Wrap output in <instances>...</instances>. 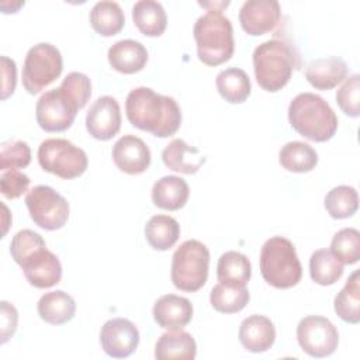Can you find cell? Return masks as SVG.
Wrapping results in <instances>:
<instances>
[{
    "label": "cell",
    "instance_id": "38",
    "mask_svg": "<svg viewBox=\"0 0 360 360\" xmlns=\"http://www.w3.org/2000/svg\"><path fill=\"white\" fill-rule=\"evenodd\" d=\"M46 246L44 238L31 229H21L18 231L10 243V253L11 257L17 264H20L30 253L37 250L38 248Z\"/></svg>",
    "mask_w": 360,
    "mask_h": 360
},
{
    "label": "cell",
    "instance_id": "40",
    "mask_svg": "<svg viewBox=\"0 0 360 360\" xmlns=\"http://www.w3.org/2000/svg\"><path fill=\"white\" fill-rule=\"evenodd\" d=\"M30 183H31L30 177L18 170L3 172V174L0 177L1 194L8 200L18 198L25 191H28Z\"/></svg>",
    "mask_w": 360,
    "mask_h": 360
},
{
    "label": "cell",
    "instance_id": "5",
    "mask_svg": "<svg viewBox=\"0 0 360 360\" xmlns=\"http://www.w3.org/2000/svg\"><path fill=\"white\" fill-rule=\"evenodd\" d=\"M260 273L274 288L297 285L302 277V266L292 242L283 236L267 239L260 250Z\"/></svg>",
    "mask_w": 360,
    "mask_h": 360
},
{
    "label": "cell",
    "instance_id": "24",
    "mask_svg": "<svg viewBox=\"0 0 360 360\" xmlns=\"http://www.w3.org/2000/svg\"><path fill=\"white\" fill-rule=\"evenodd\" d=\"M250 276L252 266L243 253L228 250L218 259L217 277L221 284L231 287H246Z\"/></svg>",
    "mask_w": 360,
    "mask_h": 360
},
{
    "label": "cell",
    "instance_id": "41",
    "mask_svg": "<svg viewBox=\"0 0 360 360\" xmlns=\"http://www.w3.org/2000/svg\"><path fill=\"white\" fill-rule=\"evenodd\" d=\"M0 312H1V330H0V343H6L17 329L18 323V312L13 304L8 301H1L0 302Z\"/></svg>",
    "mask_w": 360,
    "mask_h": 360
},
{
    "label": "cell",
    "instance_id": "12",
    "mask_svg": "<svg viewBox=\"0 0 360 360\" xmlns=\"http://www.w3.org/2000/svg\"><path fill=\"white\" fill-rule=\"evenodd\" d=\"M103 350L115 359L131 356L139 345V332L134 322L125 318L108 319L100 330Z\"/></svg>",
    "mask_w": 360,
    "mask_h": 360
},
{
    "label": "cell",
    "instance_id": "18",
    "mask_svg": "<svg viewBox=\"0 0 360 360\" xmlns=\"http://www.w3.org/2000/svg\"><path fill=\"white\" fill-rule=\"evenodd\" d=\"M239 340L252 353L269 350L276 340V328L270 318L264 315H250L239 326Z\"/></svg>",
    "mask_w": 360,
    "mask_h": 360
},
{
    "label": "cell",
    "instance_id": "26",
    "mask_svg": "<svg viewBox=\"0 0 360 360\" xmlns=\"http://www.w3.org/2000/svg\"><path fill=\"white\" fill-rule=\"evenodd\" d=\"M132 20L136 28L146 37H160L167 25L163 6L155 0H139L132 7Z\"/></svg>",
    "mask_w": 360,
    "mask_h": 360
},
{
    "label": "cell",
    "instance_id": "25",
    "mask_svg": "<svg viewBox=\"0 0 360 360\" xmlns=\"http://www.w3.org/2000/svg\"><path fill=\"white\" fill-rule=\"evenodd\" d=\"M197 354L194 338L181 329L169 330L158 339L155 345V357L163 359H186L193 360Z\"/></svg>",
    "mask_w": 360,
    "mask_h": 360
},
{
    "label": "cell",
    "instance_id": "34",
    "mask_svg": "<svg viewBox=\"0 0 360 360\" xmlns=\"http://www.w3.org/2000/svg\"><path fill=\"white\" fill-rule=\"evenodd\" d=\"M325 208L335 219H345L354 215L359 208V195L352 186H336L325 195Z\"/></svg>",
    "mask_w": 360,
    "mask_h": 360
},
{
    "label": "cell",
    "instance_id": "39",
    "mask_svg": "<svg viewBox=\"0 0 360 360\" xmlns=\"http://www.w3.org/2000/svg\"><path fill=\"white\" fill-rule=\"evenodd\" d=\"M59 87L76 101L79 108H83L91 96L90 79L82 72H70L66 75Z\"/></svg>",
    "mask_w": 360,
    "mask_h": 360
},
{
    "label": "cell",
    "instance_id": "35",
    "mask_svg": "<svg viewBox=\"0 0 360 360\" xmlns=\"http://www.w3.org/2000/svg\"><path fill=\"white\" fill-rule=\"evenodd\" d=\"M330 252L343 264H354L360 259V232L356 228L338 231L330 242Z\"/></svg>",
    "mask_w": 360,
    "mask_h": 360
},
{
    "label": "cell",
    "instance_id": "23",
    "mask_svg": "<svg viewBox=\"0 0 360 360\" xmlns=\"http://www.w3.org/2000/svg\"><path fill=\"white\" fill-rule=\"evenodd\" d=\"M37 309L42 321L51 325H62L75 316L76 302L66 291L55 290L39 298Z\"/></svg>",
    "mask_w": 360,
    "mask_h": 360
},
{
    "label": "cell",
    "instance_id": "6",
    "mask_svg": "<svg viewBox=\"0 0 360 360\" xmlns=\"http://www.w3.org/2000/svg\"><path fill=\"white\" fill-rule=\"evenodd\" d=\"M208 269V248L197 239L184 240L172 257V281L181 291H198L207 283Z\"/></svg>",
    "mask_w": 360,
    "mask_h": 360
},
{
    "label": "cell",
    "instance_id": "3",
    "mask_svg": "<svg viewBox=\"0 0 360 360\" xmlns=\"http://www.w3.org/2000/svg\"><path fill=\"white\" fill-rule=\"evenodd\" d=\"M298 66V55L285 39L273 38L253 51V69L257 84L270 93L281 90Z\"/></svg>",
    "mask_w": 360,
    "mask_h": 360
},
{
    "label": "cell",
    "instance_id": "37",
    "mask_svg": "<svg viewBox=\"0 0 360 360\" xmlns=\"http://www.w3.org/2000/svg\"><path fill=\"white\" fill-rule=\"evenodd\" d=\"M336 103L346 115L352 118L360 115V76L357 73L345 79L336 91Z\"/></svg>",
    "mask_w": 360,
    "mask_h": 360
},
{
    "label": "cell",
    "instance_id": "4",
    "mask_svg": "<svg viewBox=\"0 0 360 360\" xmlns=\"http://www.w3.org/2000/svg\"><path fill=\"white\" fill-rule=\"evenodd\" d=\"M193 35L197 44V56L208 66H218L233 55L232 22L221 10H208L198 17L193 27Z\"/></svg>",
    "mask_w": 360,
    "mask_h": 360
},
{
    "label": "cell",
    "instance_id": "27",
    "mask_svg": "<svg viewBox=\"0 0 360 360\" xmlns=\"http://www.w3.org/2000/svg\"><path fill=\"white\" fill-rule=\"evenodd\" d=\"M215 86L221 97L232 104L243 103L250 96L252 90L248 73L239 68L221 70L215 77Z\"/></svg>",
    "mask_w": 360,
    "mask_h": 360
},
{
    "label": "cell",
    "instance_id": "19",
    "mask_svg": "<svg viewBox=\"0 0 360 360\" xmlns=\"http://www.w3.org/2000/svg\"><path fill=\"white\" fill-rule=\"evenodd\" d=\"M347 76V65L340 56H325L312 60L305 77L309 84L318 90H330L342 83Z\"/></svg>",
    "mask_w": 360,
    "mask_h": 360
},
{
    "label": "cell",
    "instance_id": "1",
    "mask_svg": "<svg viewBox=\"0 0 360 360\" xmlns=\"http://www.w3.org/2000/svg\"><path fill=\"white\" fill-rule=\"evenodd\" d=\"M125 112L134 127L158 138L174 135L181 125V110L177 101L145 86L135 87L128 93Z\"/></svg>",
    "mask_w": 360,
    "mask_h": 360
},
{
    "label": "cell",
    "instance_id": "17",
    "mask_svg": "<svg viewBox=\"0 0 360 360\" xmlns=\"http://www.w3.org/2000/svg\"><path fill=\"white\" fill-rule=\"evenodd\" d=\"M152 314L160 328L167 330L183 329L193 318V305L184 297L166 294L156 300Z\"/></svg>",
    "mask_w": 360,
    "mask_h": 360
},
{
    "label": "cell",
    "instance_id": "10",
    "mask_svg": "<svg viewBox=\"0 0 360 360\" xmlns=\"http://www.w3.org/2000/svg\"><path fill=\"white\" fill-rule=\"evenodd\" d=\"M79 105L60 87L45 91L37 101L35 117L38 125L46 132H60L73 124Z\"/></svg>",
    "mask_w": 360,
    "mask_h": 360
},
{
    "label": "cell",
    "instance_id": "28",
    "mask_svg": "<svg viewBox=\"0 0 360 360\" xmlns=\"http://www.w3.org/2000/svg\"><path fill=\"white\" fill-rule=\"evenodd\" d=\"M90 24L93 30L101 37H112L118 34L124 24L125 15L117 1L103 0L97 1L90 10Z\"/></svg>",
    "mask_w": 360,
    "mask_h": 360
},
{
    "label": "cell",
    "instance_id": "29",
    "mask_svg": "<svg viewBox=\"0 0 360 360\" xmlns=\"http://www.w3.org/2000/svg\"><path fill=\"white\" fill-rule=\"evenodd\" d=\"M278 162L288 172L307 173L316 166L318 153L307 142L291 141L280 149Z\"/></svg>",
    "mask_w": 360,
    "mask_h": 360
},
{
    "label": "cell",
    "instance_id": "8",
    "mask_svg": "<svg viewBox=\"0 0 360 360\" xmlns=\"http://www.w3.org/2000/svg\"><path fill=\"white\" fill-rule=\"evenodd\" d=\"M63 69L60 51L49 42H38L25 55L22 86L30 94H37L56 80Z\"/></svg>",
    "mask_w": 360,
    "mask_h": 360
},
{
    "label": "cell",
    "instance_id": "13",
    "mask_svg": "<svg viewBox=\"0 0 360 360\" xmlns=\"http://www.w3.org/2000/svg\"><path fill=\"white\" fill-rule=\"evenodd\" d=\"M280 20L281 7L276 0H248L239 10L240 27L253 37L274 31Z\"/></svg>",
    "mask_w": 360,
    "mask_h": 360
},
{
    "label": "cell",
    "instance_id": "32",
    "mask_svg": "<svg viewBox=\"0 0 360 360\" xmlns=\"http://www.w3.org/2000/svg\"><path fill=\"white\" fill-rule=\"evenodd\" d=\"M311 278L319 285H332L343 274V263L328 249H318L309 257Z\"/></svg>",
    "mask_w": 360,
    "mask_h": 360
},
{
    "label": "cell",
    "instance_id": "20",
    "mask_svg": "<svg viewBox=\"0 0 360 360\" xmlns=\"http://www.w3.org/2000/svg\"><path fill=\"white\" fill-rule=\"evenodd\" d=\"M107 56L111 68L124 75L142 70L148 62L146 48L135 39L117 41L110 46Z\"/></svg>",
    "mask_w": 360,
    "mask_h": 360
},
{
    "label": "cell",
    "instance_id": "21",
    "mask_svg": "<svg viewBox=\"0 0 360 360\" xmlns=\"http://www.w3.org/2000/svg\"><path fill=\"white\" fill-rule=\"evenodd\" d=\"M162 160L170 170L194 174L205 163V158L195 148L180 138L172 139L162 152Z\"/></svg>",
    "mask_w": 360,
    "mask_h": 360
},
{
    "label": "cell",
    "instance_id": "11",
    "mask_svg": "<svg viewBox=\"0 0 360 360\" xmlns=\"http://www.w3.org/2000/svg\"><path fill=\"white\" fill-rule=\"evenodd\" d=\"M297 340L307 354L319 359L330 356L338 349L339 332L328 318L308 315L298 322Z\"/></svg>",
    "mask_w": 360,
    "mask_h": 360
},
{
    "label": "cell",
    "instance_id": "36",
    "mask_svg": "<svg viewBox=\"0 0 360 360\" xmlns=\"http://www.w3.org/2000/svg\"><path fill=\"white\" fill-rule=\"evenodd\" d=\"M31 162V148L25 141H6L0 145V169L3 172L27 167Z\"/></svg>",
    "mask_w": 360,
    "mask_h": 360
},
{
    "label": "cell",
    "instance_id": "14",
    "mask_svg": "<svg viewBox=\"0 0 360 360\" xmlns=\"http://www.w3.org/2000/svg\"><path fill=\"white\" fill-rule=\"evenodd\" d=\"M27 281L37 288H49L62 278V264L46 246L38 248L20 263Z\"/></svg>",
    "mask_w": 360,
    "mask_h": 360
},
{
    "label": "cell",
    "instance_id": "2",
    "mask_svg": "<svg viewBox=\"0 0 360 360\" xmlns=\"http://www.w3.org/2000/svg\"><path fill=\"white\" fill-rule=\"evenodd\" d=\"M288 121L304 138L329 141L338 129V117L325 98L315 93H300L288 105Z\"/></svg>",
    "mask_w": 360,
    "mask_h": 360
},
{
    "label": "cell",
    "instance_id": "7",
    "mask_svg": "<svg viewBox=\"0 0 360 360\" xmlns=\"http://www.w3.org/2000/svg\"><path fill=\"white\" fill-rule=\"evenodd\" d=\"M38 162L41 167L62 179L82 176L89 165L86 152L63 138H48L38 148Z\"/></svg>",
    "mask_w": 360,
    "mask_h": 360
},
{
    "label": "cell",
    "instance_id": "30",
    "mask_svg": "<svg viewBox=\"0 0 360 360\" xmlns=\"http://www.w3.org/2000/svg\"><path fill=\"white\" fill-rule=\"evenodd\" d=\"M179 236L180 225L169 215H153L145 225V238L155 250L170 249L177 242Z\"/></svg>",
    "mask_w": 360,
    "mask_h": 360
},
{
    "label": "cell",
    "instance_id": "42",
    "mask_svg": "<svg viewBox=\"0 0 360 360\" xmlns=\"http://www.w3.org/2000/svg\"><path fill=\"white\" fill-rule=\"evenodd\" d=\"M1 60V75H3V84H1V100L10 97L15 90L17 83V66L13 59L3 55Z\"/></svg>",
    "mask_w": 360,
    "mask_h": 360
},
{
    "label": "cell",
    "instance_id": "31",
    "mask_svg": "<svg viewBox=\"0 0 360 360\" xmlns=\"http://www.w3.org/2000/svg\"><path fill=\"white\" fill-rule=\"evenodd\" d=\"M338 316L352 325L360 322V278L359 270H354L343 288L338 292L333 301Z\"/></svg>",
    "mask_w": 360,
    "mask_h": 360
},
{
    "label": "cell",
    "instance_id": "33",
    "mask_svg": "<svg viewBox=\"0 0 360 360\" xmlns=\"http://www.w3.org/2000/svg\"><path fill=\"white\" fill-rule=\"evenodd\" d=\"M250 300L246 287H231L218 283L210 292V302L212 308L222 314H235L242 311Z\"/></svg>",
    "mask_w": 360,
    "mask_h": 360
},
{
    "label": "cell",
    "instance_id": "9",
    "mask_svg": "<svg viewBox=\"0 0 360 360\" xmlns=\"http://www.w3.org/2000/svg\"><path fill=\"white\" fill-rule=\"evenodd\" d=\"M31 219L42 229H60L69 219L68 200L49 186H35L25 195Z\"/></svg>",
    "mask_w": 360,
    "mask_h": 360
},
{
    "label": "cell",
    "instance_id": "16",
    "mask_svg": "<svg viewBox=\"0 0 360 360\" xmlns=\"http://www.w3.org/2000/svg\"><path fill=\"white\" fill-rule=\"evenodd\" d=\"M112 160L121 172L141 174L150 165V150L139 136L128 134L114 143Z\"/></svg>",
    "mask_w": 360,
    "mask_h": 360
},
{
    "label": "cell",
    "instance_id": "22",
    "mask_svg": "<svg viewBox=\"0 0 360 360\" xmlns=\"http://www.w3.org/2000/svg\"><path fill=\"white\" fill-rule=\"evenodd\" d=\"M190 195V187L180 176H163L152 187V201L156 207L167 211H176L186 205Z\"/></svg>",
    "mask_w": 360,
    "mask_h": 360
},
{
    "label": "cell",
    "instance_id": "15",
    "mask_svg": "<svg viewBox=\"0 0 360 360\" xmlns=\"http://www.w3.org/2000/svg\"><path fill=\"white\" fill-rule=\"evenodd\" d=\"M121 128V110L118 101L111 96L98 97L86 115L87 132L100 141H108Z\"/></svg>",
    "mask_w": 360,
    "mask_h": 360
}]
</instances>
